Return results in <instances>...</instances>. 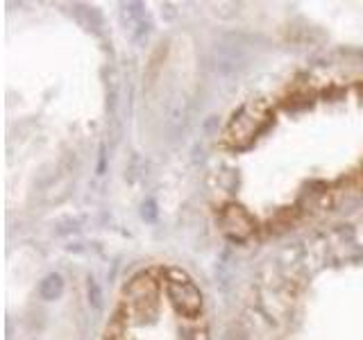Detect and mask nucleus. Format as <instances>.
Returning <instances> with one entry per match:
<instances>
[{"instance_id":"3","label":"nucleus","mask_w":363,"mask_h":340,"mask_svg":"<svg viewBox=\"0 0 363 340\" xmlns=\"http://www.w3.org/2000/svg\"><path fill=\"white\" fill-rule=\"evenodd\" d=\"M100 340H209L204 293L184 268L147 264L123 283Z\"/></svg>"},{"instance_id":"1","label":"nucleus","mask_w":363,"mask_h":340,"mask_svg":"<svg viewBox=\"0 0 363 340\" xmlns=\"http://www.w3.org/2000/svg\"><path fill=\"white\" fill-rule=\"evenodd\" d=\"M209 198L216 225L238 243L361 213L363 68H304L234 109L216 141Z\"/></svg>"},{"instance_id":"2","label":"nucleus","mask_w":363,"mask_h":340,"mask_svg":"<svg viewBox=\"0 0 363 340\" xmlns=\"http://www.w3.org/2000/svg\"><path fill=\"white\" fill-rule=\"evenodd\" d=\"M232 340H363V211L277 249L257 272Z\"/></svg>"}]
</instances>
